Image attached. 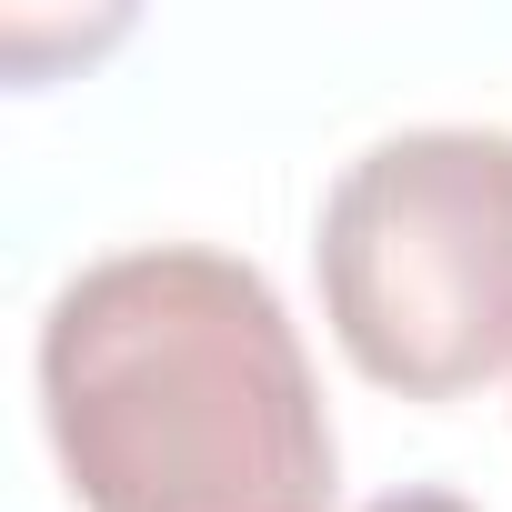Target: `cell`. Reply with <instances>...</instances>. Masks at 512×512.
<instances>
[{
    "label": "cell",
    "instance_id": "1",
    "mask_svg": "<svg viewBox=\"0 0 512 512\" xmlns=\"http://www.w3.org/2000/svg\"><path fill=\"white\" fill-rule=\"evenodd\" d=\"M41 432L81 512H332L342 492L282 292L201 241L61 282L41 312Z\"/></svg>",
    "mask_w": 512,
    "mask_h": 512
},
{
    "label": "cell",
    "instance_id": "3",
    "mask_svg": "<svg viewBox=\"0 0 512 512\" xmlns=\"http://www.w3.org/2000/svg\"><path fill=\"white\" fill-rule=\"evenodd\" d=\"M362 512H472L462 492H382V502H362Z\"/></svg>",
    "mask_w": 512,
    "mask_h": 512
},
{
    "label": "cell",
    "instance_id": "2",
    "mask_svg": "<svg viewBox=\"0 0 512 512\" xmlns=\"http://www.w3.org/2000/svg\"><path fill=\"white\" fill-rule=\"evenodd\" d=\"M322 322L362 382L462 402L512 372V131L432 121L372 141L312 231Z\"/></svg>",
    "mask_w": 512,
    "mask_h": 512
}]
</instances>
